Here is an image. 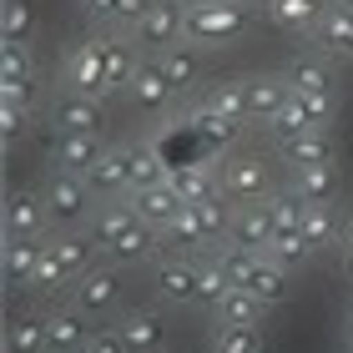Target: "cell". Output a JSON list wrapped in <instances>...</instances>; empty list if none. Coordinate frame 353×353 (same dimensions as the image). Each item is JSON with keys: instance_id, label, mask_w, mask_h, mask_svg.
Segmentation results:
<instances>
[{"instance_id": "38", "label": "cell", "mask_w": 353, "mask_h": 353, "mask_svg": "<svg viewBox=\"0 0 353 353\" xmlns=\"http://www.w3.org/2000/svg\"><path fill=\"white\" fill-rule=\"evenodd\" d=\"M212 353H263V328L258 323H217Z\"/></svg>"}, {"instance_id": "18", "label": "cell", "mask_w": 353, "mask_h": 353, "mask_svg": "<svg viewBox=\"0 0 353 353\" xmlns=\"http://www.w3.org/2000/svg\"><path fill=\"white\" fill-rule=\"evenodd\" d=\"M288 96H293V86H288V76H248V111L252 121H278Z\"/></svg>"}, {"instance_id": "4", "label": "cell", "mask_w": 353, "mask_h": 353, "mask_svg": "<svg viewBox=\"0 0 353 353\" xmlns=\"http://www.w3.org/2000/svg\"><path fill=\"white\" fill-rule=\"evenodd\" d=\"M272 232H278V212H272V192H268V197H252V202H237V207H232V222H228V243L263 252V248L272 243Z\"/></svg>"}, {"instance_id": "16", "label": "cell", "mask_w": 353, "mask_h": 353, "mask_svg": "<svg viewBox=\"0 0 353 353\" xmlns=\"http://www.w3.org/2000/svg\"><path fill=\"white\" fill-rule=\"evenodd\" d=\"M132 207H137V217H141V222H152V228L162 232V228H167V222H172L176 212H182L187 202L176 197V187H172V176H167V182L137 187V192H132Z\"/></svg>"}, {"instance_id": "1", "label": "cell", "mask_w": 353, "mask_h": 353, "mask_svg": "<svg viewBox=\"0 0 353 353\" xmlns=\"http://www.w3.org/2000/svg\"><path fill=\"white\" fill-rule=\"evenodd\" d=\"M91 243L101 248L111 263H141V258H152V252L162 248V232H157L152 222H141L137 207L106 202V207H96V217H91Z\"/></svg>"}, {"instance_id": "32", "label": "cell", "mask_w": 353, "mask_h": 353, "mask_svg": "<svg viewBox=\"0 0 353 353\" xmlns=\"http://www.w3.org/2000/svg\"><path fill=\"white\" fill-rule=\"evenodd\" d=\"M46 248L56 252V263H61V272H66V283H81L86 272H91V237L66 232V237H51Z\"/></svg>"}, {"instance_id": "2", "label": "cell", "mask_w": 353, "mask_h": 353, "mask_svg": "<svg viewBox=\"0 0 353 353\" xmlns=\"http://www.w3.org/2000/svg\"><path fill=\"white\" fill-rule=\"evenodd\" d=\"M248 21H252V10L243 0H197V6H187V41L232 46L248 30Z\"/></svg>"}, {"instance_id": "26", "label": "cell", "mask_w": 353, "mask_h": 353, "mask_svg": "<svg viewBox=\"0 0 353 353\" xmlns=\"http://www.w3.org/2000/svg\"><path fill=\"white\" fill-rule=\"evenodd\" d=\"M298 228H303V237H308L313 252L343 243V222H339V212H333L328 202H308V207H303V222H298Z\"/></svg>"}, {"instance_id": "15", "label": "cell", "mask_w": 353, "mask_h": 353, "mask_svg": "<svg viewBox=\"0 0 353 353\" xmlns=\"http://www.w3.org/2000/svg\"><path fill=\"white\" fill-rule=\"evenodd\" d=\"M71 293H76V308H81L86 318H96V313H111V308H117L121 283H117V272H111V268H91L81 283H71Z\"/></svg>"}, {"instance_id": "27", "label": "cell", "mask_w": 353, "mask_h": 353, "mask_svg": "<svg viewBox=\"0 0 353 353\" xmlns=\"http://www.w3.org/2000/svg\"><path fill=\"white\" fill-rule=\"evenodd\" d=\"M207 106L222 111V117L237 121V126H248V121H252V111H248V76H222V81H212Z\"/></svg>"}, {"instance_id": "5", "label": "cell", "mask_w": 353, "mask_h": 353, "mask_svg": "<svg viewBox=\"0 0 353 353\" xmlns=\"http://www.w3.org/2000/svg\"><path fill=\"white\" fill-rule=\"evenodd\" d=\"M132 30H137V41L147 46V51H167V46L187 41V6L182 0H152V10L141 15Z\"/></svg>"}, {"instance_id": "34", "label": "cell", "mask_w": 353, "mask_h": 353, "mask_svg": "<svg viewBox=\"0 0 353 353\" xmlns=\"http://www.w3.org/2000/svg\"><path fill=\"white\" fill-rule=\"evenodd\" d=\"M96 41H101V61H106V81H111V91H126L141 61L132 56V46H126L121 36H96Z\"/></svg>"}, {"instance_id": "24", "label": "cell", "mask_w": 353, "mask_h": 353, "mask_svg": "<svg viewBox=\"0 0 353 353\" xmlns=\"http://www.w3.org/2000/svg\"><path fill=\"white\" fill-rule=\"evenodd\" d=\"M248 293L258 298V303H268V308H278V303L288 298V268L283 263H272L268 252H258V263H252V272H248Z\"/></svg>"}, {"instance_id": "10", "label": "cell", "mask_w": 353, "mask_h": 353, "mask_svg": "<svg viewBox=\"0 0 353 353\" xmlns=\"http://www.w3.org/2000/svg\"><path fill=\"white\" fill-rule=\"evenodd\" d=\"M126 96H132V106L137 111H147V117H162V111L172 106V96H176V86L167 81V71H162V61H141L137 66V76H132V86H126Z\"/></svg>"}, {"instance_id": "13", "label": "cell", "mask_w": 353, "mask_h": 353, "mask_svg": "<svg viewBox=\"0 0 353 353\" xmlns=\"http://www.w3.org/2000/svg\"><path fill=\"white\" fill-rule=\"evenodd\" d=\"M101 152H106V147H101V137H96V132H56V141H51L56 167H61V172H76V176H86Z\"/></svg>"}, {"instance_id": "50", "label": "cell", "mask_w": 353, "mask_h": 353, "mask_svg": "<svg viewBox=\"0 0 353 353\" xmlns=\"http://www.w3.org/2000/svg\"><path fill=\"white\" fill-rule=\"evenodd\" d=\"M187 6H197V0H187Z\"/></svg>"}, {"instance_id": "45", "label": "cell", "mask_w": 353, "mask_h": 353, "mask_svg": "<svg viewBox=\"0 0 353 353\" xmlns=\"http://www.w3.org/2000/svg\"><path fill=\"white\" fill-rule=\"evenodd\" d=\"M81 353H132V348H126L121 328H96L91 339H86V348H81Z\"/></svg>"}, {"instance_id": "25", "label": "cell", "mask_w": 353, "mask_h": 353, "mask_svg": "<svg viewBox=\"0 0 353 353\" xmlns=\"http://www.w3.org/2000/svg\"><path fill=\"white\" fill-rule=\"evenodd\" d=\"M46 339H51V353H81L86 348V313L81 308H61L46 318Z\"/></svg>"}, {"instance_id": "6", "label": "cell", "mask_w": 353, "mask_h": 353, "mask_svg": "<svg viewBox=\"0 0 353 353\" xmlns=\"http://www.w3.org/2000/svg\"><path fill=\"white\" fill-rule=\"evenodd\" d=\"M222 192H228L232 202H252V197H268L272 182H268V162L252 152H228L222 157Z\"/></svg>"}, {"instance_id": "19", "label": "cell", "mask_w": 353, "mask_h": 353, "mask_svg": "<svg viewBox=\"0 0 353 353\" xmlns=\"http://www.w3.org/2000/svg\"><path fill=\"white\" fill-rule=\"evenodd\" d=\"M41 252H46L41 237H6V258H0L6 283L10 288H30L36 283V268H41Z\"/></svg>"}, {"instance_id": "3", "label": "cell", "mask_w": 353, "mask_h": 353, "mask_svg": "<svg viewBox=\"0 0 353 353\" xmlns=\"http://www.w3.org/2000/svg\"><path fill=\"white\" fill-rule=\"evenodd\" d=\"M328 117H333V96H303V91H293L288 106H283V117L268 121V132H272L278 147H288V141H298L303 132H323Z\"/></svg>"}, {"instance_id": "28", "label": "cell", "mask_w": 353, "mask_h": 353, "mask_svg": "<svg viewBox=\"0 0 353 353\" xmlns=\"http://www.w3.org/2000/svg\"><path fill=\"white\" fill-rule=\"evenodd\" d=\"M86 182H91V192H101V197L132 192V182H126V147H106L96 157V167L86 172Z\"/></svg>"}, {"instance_id": "47", "label": "cell", "mask_w": 353, "mask_h": 353, "mask_svg": "<svg viewBox=\"0 0 353 353\" xmlns=\"http://www.w3.org/2000/svg\"><path fill=\"white\" fill-rule=\"evenodd\" d=\"M243 6H268V0H243Z\"/></svg>"}, {"instance_id": "33", "label": "cell", "mask_w": 353, "mask_h": 353, "mask_svg": "<svg viewBox=\"0 0 353 353\" xmlns=\"http://www.w3.org/2000/svg\"><path fill=\"white\" fill-rule=\"evenodd\" d=\"M172 187H176V197H182L187 207H197V202L212 197V192H222V182H212V172H207L202 162H176L172 167Z\"/></svg>"}, {"instance_id": "43", "label": "cell", "mask_w": 353, "mask_h": 353, "mask_svg": "<svg viewBox=\"0 0 353 353\" xmlns=\"http://www.w3.org/2000/svg\"><path fill=\"white\" fill-rule=\"evenodd\" d=\"M228 288H232V283H228V272L217 268V258L197 268V303H207V308H217V303H222V293H228Z\"/></svg>"}, {"instance_id": "20", "label": "cell", "mask_w": 353, "mask_h": 353, "mask_svg": "<svg viewBox=\"0 0 353 353\" xmlns=\"http://www.w3.org/2000/svg\"><path fill=\"white\" fill-rule=\"evenodd\" d=\"M313 41L323 46V56H339V61H353V10L348 6H333L323 10V21H318Z\"/></svg>"}, {"instance_id": "22", "label": "cell", "mask_w": 353, "mask_h": 353, "mask_svg": "<svg viewBox=\"0 0 353 353\" xmlns=\"http://www.w3.org/2000/svg\"><path fill=\"white\" fill-rule=\"evenodd\" d=\"M157 61H162L167 81L176 91H187V86L202 81V46L197 41H176V46H167V51H157Z\"/></svg>"}, {"instance_id": "21", "label": "cell", "mask_w": 353, "mask_h": 353, "mask_svg": "<svg viewBox=\"0 0 353 353\" xmlns=\"http://www.w3.org/2000/svg\"><path fill=\"white\" fill-rule=\"evenodd\" d=\"M263 10L272 15V26L293 30V36H313L318 21H323V10H328V0H268Z\"/></svg>"}, {"instance_id": "17", "label": "cell", "mask_w": 353, "mask_h": 353, "mask_svg": "<svg viewBox=\"0 0 353 353\" xmlns=\"http://www.w3.org/2000/svg\"><path fill=\"white\" fill-rule=\"evenodd\" d=\"M51 121H56V132H96L101 126V101L81 91H61L51 101Z\"/></svg>"}, {"instance_id": "29", "label": "cell", "mask_w": 353, "mask_h": 353, "mask_svg": "<svg viewBox=\"0 0 353 353\" xmlns=\"http://www.w3.org/2000/svg\"><path fill=\"white\" fill-rule=\"evenodd\" d=\"M298 192L303 202H339V167H293V182H288Z\"/></svg>"}, {"instance_id": "46", "label": "cell", "mask_w": 353, "mask_h": 353, "mask_svg": "<svg viewBox=\"0 0 353 353\" xmlns=\"http://www.w3.org/2000/svg\"><path fill=\"white\" fill-rule=\"evenodd\" d=\"M339 258H343V272L353 278V217L343 222V243H339Z\"/></svg>"}, {"instance_id": "31", "label": "cell", "mask_w": 353, "mask_h": 353, "mask_svg": "<svg viewBox=\"0 0 353 353\" xmlns=\"http://www.w3.org/2000/svg\"><path fill=\"white\" fill-rule=\"evenodd\" d=\"M162 248H172V252H197V248H212V237H207V228L197 222V212L182 207V212L162 228Z\"/></svg>"}, {"instance_id": "40", "label": "cell", "mask_w": 353, "mask_h": 353, "mask_svg": "<svg viewBox=\"0 0 353 353\" xmlns=\"http://www.w3.org/2000/svg\"><path fill=\"white\" fill-rule=\"evenodd\" d=\"M263 308H268V303H258V298L248 293V288H228L212 313H217V323H258Z\"/></svg>"}, {"instance_id": "9", "label": "cell", "mask_w": 353, "mask_h": 353, "mask_svg": "<svg viewBox=\"0 0 353 353\" xmlns=\"http://www.w3.org/2000/svg\"><path fill=\"white\" fill-rule=\"evenodd\" d=\"M0 96L36 106V66H30L26 41H6L0 46Z\"/></svg>"}, {"instance_id": "41", "label": "cell", "mask_w": 353, "mask_h": 353, "mask_svg": "<svg viewBox=\"0 0 353 353\" xmlns=\"http://www.w3.org/2000/svg\"><path fill=\"white\" fill-rule=\"evenodd\" d=\"M0 30H6V41H30V30H36L30 0H6L0 6Z\"/></svg>"}, {"instance_id": "36", "label": "cell", "mask_w": 353, "mask_h": 353, "mask_svg": "<svg viewBox=\"0 0 353 353\" xmlns=\"http://www.w3.org/2000/svg\"><path fill=\"white\" fill-rule=\"evenodd\" d=\"M278 152L288 157V167H333V141L323 132H303L298 141H288Z\"/></svg>"}, {"instance_id": "44", "label": "cell", "mask_w": 353, "mask_h": 353, "mask_svg": "<svg viewBox=\"0 0 353 353\" xmlns=\"http://www.w3.org/2000/svg\"><path fill=\"white\" fill-rule=\"evenodd\" d=\"M26 126H30V101H10V96H0V137L15 141V137H26Z\"/></svg>"}, {"instance_id": "37", "label": "cell", "mask_w": 353, "mask_h": 353, "mask_svg": "<svg viewBox=\"0 0 353 353\" xmlns=\"http://www.w3.org/2000/svg\"><path fill=\"white\" fill-rule=\"evenodd\" d=\"M263 252H268L272 263H283L288 272L303 268V263L313 258V248H308V237H303V228H278V232H272V243H268Z\"/></svg>"}, {"instance_id": "42", "label": "cell", "mask_w": 353, "mask_h": 353, "mask_svg": "<svg viewBox=\"0 0 353 353\" xmlns=\"http://www.w3.org/2000/svg\"><path fill=\"white\" fill-rule=\"evenodd\" d=\"M222 197H228V192H212L207 202H197V207H192V212H197V222L207 228V237H212V243H217V237H228V222H232V207L222 202Z\"/></svg>"}, {"instance_id": "8", "label": "cell", "mask_w": 353, "mask_h": 353, "mask_svg": "<svg viewBox=\"0 0 353 353\" xmlns=\"http://www.w3.org/2000/svg\"><path fill=\"white\" fill-rule=\"evenodd\" d=\"M46 207H51V222H81L91 212V182L76 172H56L51 187H46Z\"/></svg>"}, {"instance_id": "30", "label": "cell", "mask_w": 353, "mask_h": 353, "mask_svg": "<svg viewBox=\"0 0 353 353\" xmlns=\"http://www.w3.org/2000/svg\"><path fill=\"white\" fill-rule=\"evenodd\" d=\"M172 176V162L157 147H126V182L137 187H152V182H167Z\"/></svg>"}, {"instance_id": "14", "label": "cell", "mask_w": 353, "mask_h": 353, "mask_svg": "<svg viewBox=\"0 0 353 353\" xmlns=\"http://www.w3.org/2000/svg\"><path fill=\"white\" fill-rule=\"evenodd\" d=\"M187 126H192V137L202 141V152H212V157H228V152H232V141H237V132H243L237 121H228L222 111H212L207 101L187 117Z\"/></svg>"}, {"instance_id": "39", "label": "cell", "mask_w": 353, "mask_h": 353, "mask_svg": "<svg viewBox=\"0 0 353 353\" xmlns=\"http://www.w3.org/2000/svg\"><path fill=\"white\" fill-rule=\"evenodd\" d=\"M6 353H51L46 318H15V323L6 328Z\"/></svg>"}, {"instance_id": "35", "label": "cell", "mask_w": 353, "mask_h": 353, "mask_svg": "<svg viewBox=\"0 0 353 353\" xmlns=\"http://www.w3.org/2000/svg\"><path fill=\"white\" fill-rule=\"evenodd\" d=\"M283 76H288V86L303 91V96H333V71L318 56H298Z\"/></svg>"}, {"instance_id": "7", "label": "cell", "mask_w": 353, "mask_h": 353, "mask_svg": "<svg viewBox=\"0 0 353 353\" xmlns=\"http://www.w3.org/2000/svg\"><path fill=\"white\" fill-rule=\"evenodd\" d=\"M66 91H81V96H96V101H101V96L111 91V81H106V61H101V41H81L76 46V51L66 56Z\"/></svg>"}, {"instance_id": "49", "label": "cell", "mask_w": 353, "mask_h": 353, "mask_svg": "<svg viewBox=\"0 0 353 353\" xmlns=\"http://www.w3.org/2000/svg\"><path fill=\"white\" fill-rule=\"evenodd\" d=\"M348 348H353V323H348Z\"/></svg>"}, {"instance_id": "48", "label": "cell", "mask_w": 353, "mask_h": 353, "mask_svg": "<svg viewBox=\"0 0 353 353\" xmlns=\"http://www.w3.org/2000/svg\"><path fill=\"white\" fill-rule=\"evenodd\" d=\"M333 6H348V10H353V0H333Z\"/></svg>"}, {"instance_id": "11", "label": "cell", "mask_w": 353, "mask_h": 353, "mask_svg": "<svg viewBox=\"0 0 353 353\" xmlns=\"http://www.w3.org/2000/svg\"><path fill=\"white\" fill-rule=\"evenodd\" d=\"M152 283H157V298L167 303H197V263H187L182 252H172V258H162L152 268Z\"/></svg>"}, {"instance_id": "23", "label": "cell", "mask_w": 353, "mask_h": 353, "mask_svg": "<svg viewBox=\"0 0 353 353\" xmlns=\"http://www.w3.org/2000/svg\"><path fill=\"white\" fill-rule=\"evenodd\" d=\"M121 339H126V348H132V353H162V343H167L162 313H152V308L126 313V318H121Z\"/></svg>"}, {"instance_id": "12", "label": "cell", "mask_w": 353, "mask_h": 353, "mask_svg": "<svg viewBox=\"0 0 353 353\" xmlns=\"http://www.w3.org/2000/svg\"><path fill=\"white\" fill-rule=\"evenodd\" d=\"M46 192H10L6 197V237H41L46 232Z\"/></svg>"}]
</instances>
